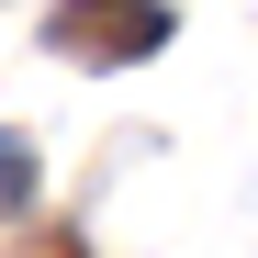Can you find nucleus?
<instances>
[{
	"label": "nucleus",
	"mask_w": 258,
	"mask_h": 258,
	"mask_svg": "<svg viewBox=\"0 0 258 258\" xmlns=\"http://www.w3.org/2000/svg\"><path fill=\"white\" fill-rule=\"evenodd\" d=\"M23 191H34V146L0 123V213H23Z\"/></svg>",
	"instance_id": "obj_2"
},
{
	"label": "nucleus",
	"mask_w": 258,
	"mask_h": 258,
	"mask_svg": "<svg viewBox=\"0 0 258 258\" xmlns=\"http://www.w3.org/2000/svg\"><path fill=\"white\" fill-rule=\"evenodd\" d=\"M56 45L90 68H135L168 45V0H56Z\"/></svg>",
	"instance_id": "obj_1"
}]
</instances>
